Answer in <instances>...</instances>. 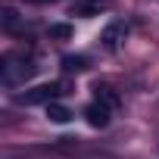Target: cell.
<instances>
[{
	"label": "cell",
	"instance_id": "obj_6",
	"mask_svg": "<svg viewBox=\"0 0 159 159\" xmlns=\"http://www.w3.org/2000/svg\"><path fill=\"white\" fill-rule=\"evenodd\" d=\"M97 103H103V106L116 109V106H119V94H116L112 88H97Z\"/></svg>",
	"mask_w": 159,
	"mask_h": 159
},
{
	"label": "cell",
	"instance_id": "obj_2",
	"mask_svg": "<svg viewBox=\"0 0 159 159\" xmlns=\"http://www.w3.org/2000/svg\"><path fill=\"white\" fill-rule=\"evenodd\" d=\"M62 94H66V84L50 81V84H41V88H31V91L19 94V97H16V103H25V106L44 103V106H50V103H56V97H62Z\"/></svg>",
	"mask_w": 159,
	"mask_h": 159
},
{
	"label": "cell",
	"instance_id": "obj_9",
	"mask_svg": "<svg viewBox=\"0 0 159 159\" xmlns=\"http://www.w3.org/2000/svg\"><path fill=\"white\" fill-rule=\"evenodd\" d=\"M50 38H72V25H50Z\"/></svg>",
	"mask_w": 159,
	"mask_h": 159
},
{
	"label": "cell",
	"instance_id": "obj_8",
	"mask_svg": "<svg viewBox=\"0 0 159 159\" xmlns=\"http://www.w3.org/2000/svg\"><path fill=\"white\" fill-rule=\"evenodd\" d=\"M62 69H66V72H84V69H88V59H84V56H66V59H62Z\"/></svg>",
	"mask_w": 159,
	"mask_h": 159
},
{
	"label": "cell",
	"instance_id": "obj_1",
	"mask_svg": "<svg viewBox=\"0 0 159 159\" xmlns=\"http://www.w3.org/2000/svg\"><path fill=\"white\" fill-rule=\"evenodd\" d=\"M31 72H34V66H31V59L22 56V53H7L3 62H0V78H3V84H10V88L22 84Z\"/></svg>",
	"mask_w": 159,
	"mask_h": 159
},
{
	"label": "cell",
	"instance_id": "obj_5",
	"mask_svg": "<svg viewBox=\"0 0 159 159\" xmlns=\"http://www.w3.org/2000/svg\"><path fill=\"white\" fill-rule=\"evenodd\" d=\"M47 116H50V122H56V125H66V122L72 119V112H69L66 106H59V103H50V106H47Z\"/></svg>",
	"mask_w": 159,
	"mask_h": 159
},
{
	"label": "cell",
	"instance_id": "obj_7",
	"mask_svg": "<svg viewBox=\"0 0 159 159\" xmlns=\"http://www.w3.org/2000/svg\"><path fill=\"white\" fill-rule=\"evenodd\" d=\"M19 25H22V19H19V13H16L13 7H3V28H7V31H16Z\"/></svg>",
	"mask_w": 159,
	"mask_h": 159
},
{
	"label": "cell",
	"instance_id": "obj_3",
	"mask_svg": "<svg viewBox=\"0 0 159 159\" xmlns=\"http://www.w3.org/2000/svg\"><path fill=\"white\" fill-rule=\"evenodd\" d=\"M125 34H128V28H125L122 22L106 25V31H103V47H106V50H119V44L125 41Z\"/></svg>",
	"mask_w": 159,
	"mask_h": 159
},
{
	"label": "cell",
	"instance_id": "obj_4",
	"mask_svg": "<svg viewBox=\"0 0 159 159\" xmlns=\"http://www.w3.org/2000/svg\"><path fill=\"white\" fill-rule=\"evenodd\" d=\"M109 112H112L109 106H103V103H97V100H94V103L88 106V112H84V116H88V122H91L94 128H106V125H109Z\"/></svg>",
	"mask_w": 159,
	"mask_h": 159
},
{
	"label": "cell",
	"instance_id": "obj_10",
	"mask_svg": "<svg viewBox=\"0 0 159 159\" xmlns=\"http://www.w3.org/2000/svg\"><path fill=\"white\" fill-rule=\"evenodd\" d=\"M106 3L103 0H94V3H84V7H78V13H84V16H91V13H100Z\"/></svg>",
	"mask_w": 159,
	"mask_h": 159
}]
</instances>
